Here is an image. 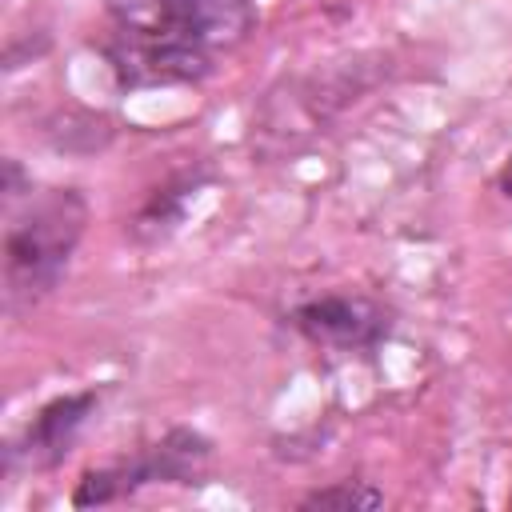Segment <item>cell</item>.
<instances>
[{
  "label": "cell",
  "instance_id": "1",
  "mask_svg": "<svg viewBox=\"0 0 512 512\" xmlns=\"http://www.w3.org/2000/svg\"><path fill=\"white\" fill-rule=\"evenodd\" d=\"M104 16L92 48L120 92L204 84L260 20L252 0H104Z\"/></svg>",
  "mask_w": 512,
  "mask_h": 512
},
{
  "label": "cell",
  "instance_id": "2",
  "mask_svg": "<svg viewBox=\"0 0 512 512\" xmlns=\"http://www.w3.org/2000/svg\"><path fill=\"white\" fill-rule=\"evenodd\" d=\"M88 228V196L72 184L28 192L4 224V312L24 316L68 276Z\"/></svg>",
  "mask_w": 512,
  "mask_h": 512
},
{
  "label": "cell",
  "instance_id": "3",
  "mask_svg": "<svg viewBox=\"0 0 512 512\" xmlns=\"http://www.w3.org/2000/svg\"><path fill=\"white\" fill-rule=\"evenodd\" d=\"M380 76H388L384 56H352L324 72L284 76L276 88L264 92L260 112L252 120V140L268 156L296 152L312 136H320L336 116H344L356 100H364Z\"/></svg>",
  "mask_w": 512,
  "mask_h": 512
},
{
  "label": "cell",
  "instance_id": "4",
  "mask_svg": "<svg viewBox=\"0 0 512 512\" xmlns=\"http://www.w3.org/2000/svg\"><path fill=\"white\" fill-rule=\"evenodd\" d=\"M216 444L192 424H172L132 456L84 468L72 488V508H104L144 488H200L212 472Z\"/></svg>",
  "mask_w": 512,
  "mask_h": 512
},
{
  "label": "cell",
  "instance_id": "5",
  "mask_svg": "<svg viewBox=\"0 0 512 512\" xmlns=\"http://www.w3.org/2000/svg\"><path fill=\"white\" fill-rule=\"evenodd\" d=\"M284 324L316 352L376 360L396 332V312L368 292H320L284 312Z\"/></svg>",
  "mask_w": 512,
  "mask_h": 512
},
{
  "label": "cell",
  "instance_id": "6",
  "mask_svg": "<svg viewBox=\"0 0 512 512\" xmlns=\"http://www.w3.org/2000/svg\"><path fill=\"white\" fill-rule=\"evenodd\" d=\"M100 404L104 388H76L44 400L24 420V428L4 440V480H12L16 472H56L80 444L84 428L96 420Z\"/></svg>",
  "mask_w": 512,
  "mask_h": 512
},
{
  "label": "cell",
  "instance_id": "7",
  "mask_svg": "<svg viewBox=\"0 0 512 512\" xmlns=\"http://www.w3.org/2000/svg\"><path fill=\"white\" fill-rule=\"evenodd\" d=\"M216 184V168L204 156H192L176 168H168L132 208L128 216V240L140 248H156L164 240H172L180 232V224L188 220L192 204Z\"/></svg>",
  "mask_w": 512,
  "mask_h": 512
},
{
  "label": "cell",
  "instance_id": "8",
  "mask_svg": "<svg viewBox=\"0 0 512 512\" xmlns=\"http://www.w3.org/2000/svg\"><path fill=\"white\" fill-rule=\"evenodd\" d=\"M40 136L52 152L64 156H100L116 140V120L88 104H60L44 116Z\"/></svg>",
  "mask_w": 512,
  "mask_h": 512
},
{
  "label": "cell",
  "instance_id": "9",
  "mask_svg": "<svg viewBox=\"0 0 512 512\" xmlns=\"http://www.w3.org/2000/svg\"><path fill=\"white\" fill-rule=\"evenodd\" d=\"M296 508H336V512H368V508H384V488H376L364 476H344V480H328L312 492H304L296 500Z\"/></svg>",
  "mask_w": 512,
  "mask_h": 512
},
{
  "label": "cell",
  "instance_id": "10",
  "mask_svg": "<svg viewBox=\"0 0 512 512\" xmlns=\"http://www.w3.org/2000/svg\"><path fill=\"white\" fill-rule=\"evenodd\" d=\"M48 32H32V36H24V32H12L8 36V44H4V72L12 76V72H20L24 64H36L44 52H48Z\"/></svg>",
  "mask_w": 512,
  "mask_h": 512
},
{
  "label": "cell",
  "instance_id": "11",
  "mask_svg": "<svg viewBox=\"0 0 512 512\" xmlns=\"http://www.w3.org/2000/svg\"><path fill=\"white\" fill-rule=\"evenodd\" d=\"M28 192H32V172H24V164L16 156H4L0 160V200H4V212L16 208Z\"/></svg>",
  "mask_w": 512,
  "mask_h": 512
},
{
  "label": "cell",
  "instance_id": "12",
  "mask_svg": "<svg viewBox=\"0 0 512 512\" xmlns=\"http://www.w3.org/2000/svg\"><path fill=\"white\" fill-rule=\"evenodd\" d=\"M492 188L512 204V152L500 160V168H496V176H492Z\"/></svg>",
  "mask_w": 512,
  "mask_h": 512
}]
</instances>
